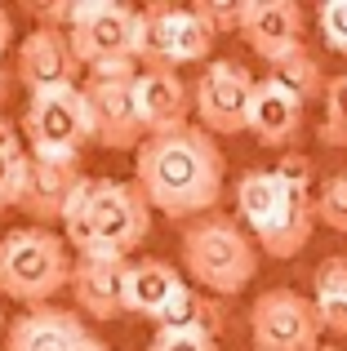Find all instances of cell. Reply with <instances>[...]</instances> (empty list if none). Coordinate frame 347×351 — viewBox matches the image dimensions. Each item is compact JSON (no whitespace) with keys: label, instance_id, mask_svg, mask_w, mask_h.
<instances>
[{"label":"cell","instance_id":"1","mask_svg":"<svg viewBox=\"0 0 347 351\" xmlns=\"http://www.w3.org/2000/svg\"><path fill=\"white\" fill-rule=\"evenodd\" d=\"M227 178V156L200 125L156 134L134 152V187L143 191L152 209L178 218H205L218 214Z\"/></svg>","mask_w":347,"mask_h":351},{"label":"cell","instance_id":"2","mask_svg":"<svg viewBox=\"0 0 347 351\" xmlns=\"http://www.w3.org/2000/svg\"><path fill=\"white\" fill-rule=\"evenodd\" d=\"M152 236V205L134 182L85 178L62 209V240L76 258H134Z\"/></svg>","mask_w":347,"mask_h":351},{"label":"cell","instance_id":"3","mask_svg":"<svg viewBox=\"0 0 347 351\" xmlns=\"http://www.w3.org/2000/svg\"><path fill=\"white\" fill-rule=\"evenodd\" d=\"M182 267L196 280V289L232 298L250 289V280L259 276V245L236 218L205 214L182 227Z\"/></svg>","mask_w":347,"mask_h":351},{"label":"cell","instance_id":"4","mask_svg":"<svg viewBox=\"0 0 347 351\" xmlns=\"http://www.w3.org/2000/svg\"><path fill=\"white\" fill-rule=\"evenodd\" d=\"M71 258L67 240L49 227H14L0 236V293L23 302L27 311L49 307V298L71 285Z\"/></svg>","mask_w":347,"mask_h":351},{"label":"cell","instance_id":"5","mask_svg":"<svg viewBox=\"0 0 347 351\" xmlns=\"http://www.w3.org/2000/svg\"><path fill=\"white\" fill-rule=\"evenodd\" d=\"M85 143H94V116H89L85 89H49V94L27 98L23 112V147L32 156L49 160H80Z\"/></svg>","mask_w":347,"mask_h":351},{"label":"cell","instance_id":"6","mask_svg":"<svg viewBox=\"0 0 347 351\" xmlns=\"http://www.w3.org/2000/svg\"><path fill=\"white\" fill-rule=\"evenodd\" d=\"M139 62H103L89 67L85 76V103L94 116V143L107 152H139L147 143V129L134 107V80H139Z\"/></svg>","mask_w":347,"mask_h":351},{"label":"cell","instance_id":"7","mask_svg":"<svg viewBox=\"0 0 347 351\" xmlns=\"http://www.w3.org/2000/svg\"><path fill=\"white\" fill-rule=\"evenodd\" d=\"M67 40L85 71L103 62H139V9L121 0H80Z\"/></svg>","mask_w":347,"mask_h":351},{"label":"cell","instance_id":"8","mask_svg":"<svg viewBox=\"0 0 347 351\" xmlns=\"http://www.w3.org/2000/svg\"><path fill=\"white\" fill-rule=\"evenodd\" d=\"M254 351H316L321 347V316L316 302L298 289H267L250 307Z\"/></svg>","mask_w":347,"mask_h":351},{"label":"cell","instance_id":"9","mask_svg":"<svg viewBox=\"0 0 347 351\" xmlns=\"http://www.w3.org/2000/svg\"><path fill=\"white\" fill-rule=\"evenodd\" d=\"M250 98H254V80L241 62L218 58L200 71L196 89H191V107L205 134H245L250 129Z\"/></svg>","mask_w":347,"mask_h":351},{"label":"cell","instance_id":"10","mask_svg":"<svg viewBox=\"0 0 347 351\" xmlns=\"http://www.w3.org/2000/svg\"><path fill=\"white\" fill-rule=\"evenodd\" d=\"M76 53H71L67 32H53V27H32L18 45V62L14 76L27 85V94H49V89H67L76 85Z\"/></svg>","mask_w":347,"mask_h":351},{"label":"cell","instance_id":"11","mask_svg":"<svg viewBox=\"0 0 347 351\" xmlns=\"http://www.w3.org/2000/svg\"><path fill=\"white\" fill-rule=\"evenodd\" d=\"M80 182H85L80 160H49V156H32L23 196H18V209H23L27 218H36V227L62 223V209L71 205V196H76Z\"/></svg>","mask_w":347,"mask_h":351},{"label":"cell","instance_id":"12","mask_svg":"<svg viewBox=\"0 0 347 351\" xmlns=\"http://www.w3.org/2000/svg\"><path fill=\"white\" fill-rule=\"evenodd\" d=\"M134 107H139V120L147 129V138L156 134H174V129L191 125V89L178 71H156L143 67L139 80H134Z\"/></svg>","mask_w":347,"mask_h":351},{"label":"cell","instance_id":"13","mask_svg":"<svg viewBox=\"0 0 347 351\" xmlns=\"http://www.w3.org/2000/svg\"><path fill=\"white\" fill-rule=\"evenodd\" d=\"M134 258H76L71 267V298L89 320H116L125 311V285H130Z\"/></svg>","mask_w":347,"mask_h":351},{"label":"cell","instance_id":"14","mask_svg":"<svg viewBox=\"0 0 347 351\" xmlns=\"http://www.w3.org/2000/svg\"><path fill=\"white\" fill-rule=\"evenodd\" d=\"M241 40L272 67L303 45V9L294 0H250Z\"/></svg>","mask_w":347,"mask_h":351},{"label":"cell","instance_id":"15","mask_svg":"<svg viewBox=\"0 0 347 351\" xmlns=\"http://www.w3.org/2000/svg\"><path fill=\"white\" fill-rule=\"evenodd\" d=\"M89 338L85 320L67 307H36L9 320L5 329V351H76Z\"/></svg>","mask_w":347,"mask_h":351},{"label":"cell","instance_id":"16","mask_svg":"<svg viewBox=\"0 0 347 351\" xmlns=\"http://www.w3.org/2000/svg\"><path fill=\"white\" fill-rule=\"evenodd\" d=\"M280 187H285V182H280ZM312 232H316V196L312 191H289L285 187L280 209L254 232V245H259L267 258H294V254L307 249Z\"/></svg>","mask_w":347,"mask_h":351},{"label":"cell","instance_id":"17","mask_svg":"<svg viewBox=\"0 0 347 351\" xmlns=\"http://www.w3.org/2000/svg\"><path fill=\"white\" fill-rule=\"evenodd\" d=\"M303 129V103L294 94H285L280 85H272L267 76L254 80V98H250V134L263 147L289 152V143Z\"/></svg>","mask_w":347,"mask_h":351},{"label":"cell","instance_id":"18","mask_svg":"<svg viewBox=\"0 0 347 351\" xmlns=\"http://www.w3.org/2000/svg\"><path fill=\"white\" fill-rule=\"evenodd\" d=\"M182 289L178 271L165 258H134L130 263V285H125V311L143 320H160L169 298Z\"/></svg>","mask_w":347,"mask_h":351},{"label":"cell","instance_id":"19","mask_svg":"<svg viewBox=\"0 0 347 351\" xmlns=\"http://www.w3.org/2000/svg\"><path fill=\"white\" fill-rule=\"evenodd\" d=\"M280 200H285V187H280L276 169H245L236 182V214L250 223V236L276 214Z\"/></svg>","mask_w":347,"mask_h":351},{"label":"cell","instance_id":"20","mask_svg":"<svg viewBox=\"0 0 347 351\" xmlns=\"http://www.w3.org/2000/svg\"><path fill=\"white\" fill-rule=\"evenodd\" d=\"M156 329H196V334L218 338V329H223V311L214 307V293L182 285V289L169 298V307L160 311Z\"/></svg>","mask_w":347,"mask_h":351},{"label":"cell","instance_id":"21","mask_svg":"<svg viewBox=\"0 0 347 351\" xmlns=\"http://www.w3.org/2000/svg\"><path fill=\"white\" fill-rule=\"evenodd\" d=\"M267 80H272V85H280L285 94H294L298 103L325 98V89H330V76L321 71V62H316V53L307 49V45H298L294 53H285L280 62H272Z\"/></svg>","mask_w":347,"mask_h":351},{"label":"cell","instance_id":"22","mask_svg":"<svg viewBox=\"0 0 347 351\" xmlns=\"http://www.w3.org/2000/svg\"><path fill=\"white\" fill-rule=\"evenodd\" d=\"M214 49V32L196 18V9H178L174 5L169 18V67L178 71L182 62H205Z\"/></svg>","mask_w":347,"mask_h":351},{"label":"cell","instance_id":"23","mask_svg":"<svg viewBox=\"0 0 347 351\" xmlns=\"http://www.w3.org/2000/svg\"><path fill=\"white\" fill-rule=\"evenodd\" d=\"M169 18H174V5L139 9V67L174 71L169 67Z\"/></svg>","mask_w":347,"mask_h":351},{"label":"cell","instance_id":"24","mask_svg":"<svg viewBox=\"0 0 347 351\" xmlns=\"http://www.w3.org/2000/svg\"><path fill=\"white\" fill-rule=\"evenodd\" d=\"M325 147H347V71L330 76L325 89V112H321V129H316Z\"/></svg>","mask_w":347,"mask_h":351},{"label":"cell","instance_id":"25","mask_svg":"<svg viewBox=\"0 0 347 351\" xmlns=\"http://www.w3.org/2000/svg\"><path fill=\"white\" fill-rule=\"evenodd\" d=\"M191 9H196V18H200V23H205L214 36H241L250 0H196Z\"/></svg>","mask_w":347,"mask_h":351},{"label":"cell","instance_id":"26","mask_svg":"<svg viewBox=\"0 0 347 351\" xmlns=\"http://www.w3.org/2000/svg\"><path fill=\"white\" fill-rule=\"evenodd\" d=\"M316 223H325L330 232H343L347 236V169L325 178L321 196H316Z\"/></svg>","mask_w":347,"mask_h":351},{"label":"cell","instance_id":"27","mask_svg":"<svg viewBox=\"0 0 347 351\" xmlns=\"http://www.w3.org/2000/svg\"><path fill=\"white\" fill-rule=\"evenodd\" d=\"M27 165H32V152L18 147V152H0V209L14 205L23 196V182H27Z\"/></svg>","mask_w":347,"mask_h":351},{"label":"cell","instance_id":"28","mask_svg":"<svg viewBox=\"0 0 347 351\" xmlns=\"http://www.w3.org/2000/svg\"><path fill=\"white\" fill-rule=\"evenodd\" d=\"M316 27L334 53H347V0H325L316 14Z\"/></svg>","mask_w":347,"mask_h":351},{"label":"cell","instance_id":"29","mask_svg":"<svg viewBox=\"0 0 347 351\" xmlns=\"http://www.w3.org/2000/svg\"><path fill=\"white\" fill-rule=\"evenodd\" d=\"M147 351H218V343L196 329H156Z\"/></svg>","mask_w":347,"mask_h":351},{"label":"cell","instance_id":"30","mask_svg":"<svg viewBox=\"0 0 347 351\" xmlns=\"http://www.w3.org/2000/svg\"><path fill=\"white\" fill-rule=\"evenodd\" d=\"M312 285H316L312 298H325V293H347V254L321 258V267L312 271Z\"/></svg>","mask_w":347,"mask_h":351},{"label":"cell","instance_id":"31","mask_svg":"<svg viewBox=\"0 0 347 351\" xmlns=\"http://www.w3.org/2000/svg\"><path fill=\"white\" fill-rule=\"evenodd\" d=\"M276 178L285 182L289 191H312V160L298 156V152H285L280 165H276Z\"/></svg>","mask_w":347,"mask_h":351},{"label":"cell","instance_id":"32","mask_svg":"<svg viewBox=\"0 0 347 351\" xmlns=\"http://www.w3.org/2000/svg\"><path fill=\"white\" fill-rule=\"evenodd\" d=\"M316 302V316H321V329L347 338V293H325V298H312Z\"/></svg>","mask_w":347,"mask_h":351},{"label":"cell","instance_id":"33","mask_svg":"<svg viewBox=\"0 0 347 351\" xmlns=\"http://www.w3.org/2000/svg\"><path fill=\"white\" fill-rule=\"evenodd\" d=\"M18 147H23V143H18V129L0 116V152H18Z\"/></svg>","mask_w":347,"mask_h":351},{"label":"cell","instance_id":"34","mask_svg":"<svg viewBox=\"0 0 347 351\" xmlns=\"http://www.w3.org/2000/svg\"><path fill=\"white\" fill-rule=\"evenodd\" d=\"M9 45H14V18H9L5 9H0V58H5Z\"/></svg>","mask_w":347,"mask_h":351},{"label":"cell","instance_id":"35","mask_svg":"<svg viewBox=\"0 0 347 351\" xmlns=\"http://www.w3.org/2000/svg\"><path fill=\"white\" fill-rule=\"evenodd\" d=\"M14 80H18V76L5 67V62H0V107H5V98H9V89H14Z\"/></svg>","mask_w":347,"mask_h":351},{"label":"cell","instance_id":"36","mask_svg":"<svg viewBox=\"0 0 347 351\" xmlns=\"http://www.w3.org/2000/svg\"><path fill=\"white\" fill-rule=\"evenodd\" d=\"M76 351H112V347H107L103 338H94V334H89V338H85V343H80Z\"/></svg>","mask_w":347,"mask_h":351},{"label":"cell","instance_id":"37","mask_svg":"<svg viewBox=\"0 0 347 351\" xmlns=\"http://www.w3.org/2000/svg\"><path fill=\"white\" fill-rule=\"evenodd\" d=\"M5 329H9V320H5V311H0V338H5Z\"/></svg>","mask_w":347,"mask_h":351},{"label":"cell","instance_id":"38","mask_svg":"<svg viewBox=\"0 0 347 351\" xmlns=\"http://www.w3.org/2000/svg\"><path fill=\"white\" fill-rule=\"evenodd\" d=\"M316 351H339V347H316Z\"/></svg>","mask_w":347,"mask_h":351}]
</instances>
